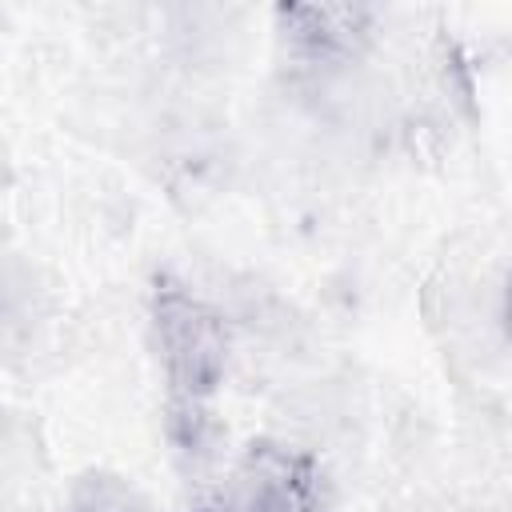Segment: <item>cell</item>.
<instances>
[{
	"label": "cell",
	"instance_id": "7a4b0ae2",
	"mask_svg": "<svg viewBox=\"0 0 512 512\" xmlns=\"http://www.w3.org/2000/svg\"><path fill=\"white\" fill-rule=\"evenodd\" d=\"M224 512H316L308 464L280 448L252 452L232 476Z\"/></svg>",
	"mask_w": 512,
	"mask_h": 512
},
{
	"label": "cell",
	"instance_id": "6da1fadb",
	"mask_svg": "<svg viewBox=\"0 0 512 512\" xmlns=\"http://www.w3.org/2000/svg\"><path fill=\"white\" fill-rule=\"evenodd\" d=\"M156 328H160V356L168 384L196 404L208 396L224 372V332L216 316L188 292L164 288L156 304Z\"/></svg>",
	"mask_w": 512,
	"mask_h": 512
}]
</instances>
